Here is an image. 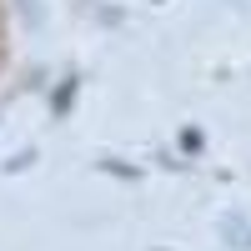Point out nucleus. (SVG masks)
<instances>
[{
	"mask_svg": "<svg viewBox=\"0 0 251 251\" xmlns=\"http://www.w3.org/2000/svg\"><path fill=\"white\" fill-rule=\"evenodd\" d=\"M201 146H206V136L196 131V126H186V131H181V151L191 156V151H201Z\"/></svg>",
	"mask_w": 251,
	"mask_h": 251,
	"instance_id": "f03ea898",
	"label": "nucleus"
},
{
	"mask_svg": "<svg viewBox=\"0 0 251 251\" xmlns=\"http://www.w3.org/2000/svg\"><path fill=\"white\" fill-rule=\"evenodd\" d=\"M75 86H80V75H66L55 86V96H50V116L55 121H66V111H71V96H75Z\"/></svg>",
	"mask_w": 251,
	"mask_h": 251,
	"instance_id": "f257e3e1",
	"label": "nucleus"
}]
</instances>
